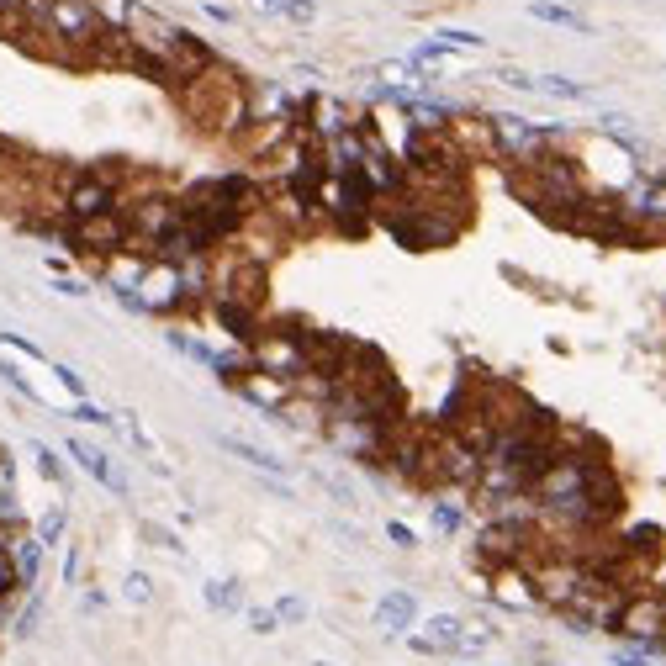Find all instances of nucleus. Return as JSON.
<instances>
[{
	"label": "nucleus",
	"mask_w": 666,
	"mask_h": 666,
	"mask_svg": "<svg viewBox=\"0 0 666 666\" xmlns=\"http://www.w3.org/2000/svg\"><path fill=\"white\" fill-rule=\"evenodd\" d=\"M22 22V0H0V27H16Z\"/></svg>",
	"instance_id": "4c0bfd02"
},
{
	"label": "nucleus",
	"mask_w": 666,
	"mask_h": 666,
	"mask_svg": "<svg viewBox=\"0 0 666 666\" xmlns=\"http://www.w3.org/2000/svg\"><path fill=\"white\" fill-rule=\"evenodd\" d=\"M434 43H439V48H450V53H476L481 43H487V37H476V32H466V27H444Z\"/></svg>",
	"instance_id": "4be33fe9"
},
{
	"label": "nucleus",
	"mask_w": 666,
	"mask_h": 666,
	"mask_svg": "<svg viewBox=\"0 0 666 666\" xmlns=\"http://www.w3.org/2000/svg\"><path fill=\"white\" fill-rule=\"evenodd\" d=\"M207 16H212V22H233V11L217 6V0H207Z\"/></svg>",
	"instance_id": "79ce46f5"
},
{
	"label": "nucleus",
	"mask_w": 666,
	"mask_h": 666,
	"mask_svg": "<svg viewBox=\"0 0 666 666\" xmlns=\"http://www.w3.org/2000/svg\"><path fill=\"white\" fill-rule=\"evenodd\" d=\"M487 577H492V598L503 608H513V614H524V608H545L540 587H534V577H529V566H497V571H487Z\"/></svg>",
	"instance_id": "6e6552de"
},
{
	"label": "nucleus",
	"mask_w": 666,
	"mask_h": 666,
	"mask_svg": "<svg viewBox=\"0 0 666 666\" xmlns=\"http://www.w3.org/2000/svg\"><path fill=\"white\" fill-rule=\"evenodd\" d=\"M69 418H74V423H96V429H111V423H117L111 413H101L96 402H74V407H69Z\"/></svg>",
	"instance_id": "bb28decb"
},
{
	"label": "nucleus",
	"mask_w": 666,
	"mask_h": 666,
	"mask_svg": "<svg viewBox=\"0 0 666 666\" xmlns=\"http://www.w3.org/2000/svg\"><path fill=\"white\" fill-rule=\"evenodd\" d=\"M64 450L80 460V471H85V476H96L106 492H127V481L117 476V466H111V455H106V450H96V444H85V439H64Z\"/></svg>",
	"instance_id": "f8f14e48"
},
{
	"label": "nucleus",
	"mask_w": 666,
	"mask_h": 666,
	"mask_svg": "<svg viewBox=\"0 0 666 666\" xmlns=\"http://www.w3.org/2000/svg\"><path fill=\"white\" fill-rule=\"evenodd\" d=\"M80 566H85V555H80V550H69V561H64V587L80 582Z\"/></svg>",
	"instance_id": "58836bf2"
},
{
	"label": "nucleus",
	"mask_w": 666,
	"mask_h": 666,
	"mask_svg": "<svg viewBox=\"0 0 666 666\" xmlns=\"http://www.w3.org/2000/svg\"><path fill=\"white\" fill-rule=\"evenodd\" d=\"M370 619H376V629L386 640H402V635H413V624H418V598L407 587H392L376 603V614H370Z\"/></svg>",
	"instance_id": "1a4fd4ad"
},
{
	"label": "nucleus",
	"mask_w": 666,
	"mask_h": 666,
	"mask_svg": "<svg viewBox=\"0 0 666 666\" xmlns=\"http://www.w3.org/2000/svg\"><path fill=\"white\" fill-rule=\"evenodd\" d=\"M201 598H207L212 614H238V608H244V587H238L233 577H212L207 587H201Z\"/></svg>",
	"instance_id": "2eb2a0df"
},
{
	"label": "nucleus",
	"mask_w": 666,
	"mask_h": 666,
	"mask_svg": "<svg viewBox=\"0 0 666 666\" xmlns=\"http://www.w3.org/2000/svg\"><path fill=\"white\" fill-rule=\"evenodd\" d=\"M492 122V143H497V159L503 164H529V159H540L550 154V148H561L566 133L561 127H540V122H529V117H487Z\"/></svg>",
	"instance_id": "f03ea898"
},
{
	"label": "nucleus",
	"mask_w": 666,
	"mask_h": 666,
	"mask_svg": "<svg viewBox=\"0 0 666 666\" xmlns=\"http://www.w3.org/2000/svg\"><path fill=\"white\" fill-rule=\"evenodd\" d=\"M143 534H148V540H154L159 550H185V545L175 540V534H170V529H159V524H143Z\"/></svg>",
	"instance_id": "f704fd0d"
},
{
	"label": "nucleus",
	"mask_w": 666,
	"mask_h": 666,
	"mask_svg": "<svg viewBox=\"0 0 666 666\" xmlns=\"http://www.w3.org/2000/svg\"><path fill=\"white\" fill-rule=\"evenodd\" d=\"M32 460H37V471H43V481H59V487H64V460H59V450L32 444Z\"/></svg>",
	"instance_id": "b1692460"
},
{
	"label": "nucleus",
	"mask_w": 666,
	"mask_h": 666,
	"mask_svg": "<svg viewBox=\"0 0 666 666\" xmlns=\"http://www.w3.org/2000/svg\"><path fill=\"white\" fill-rule=\"evenodd\" d=\"M275 619H281V624H302L307 619V603L296 598V592H286V598L275 603Z\"/></svg>",
	"instance_id": "c85d7f7f"
},
{
	"label": "nucleus",
	"mask_w": 666,
	"mask_h": 666,
	"mask_svg": "<svg viewBox=\"0 0 666 666\" xmlns=\"http://www.w3.org/2000/svg\"><path fill=\"white\" fill-rule=\"evenodd\" d=\"M614 666H656V656L640 651V645H619V651H614Z\"/></svg>",
	"instance_id": "7c9ffc66"
},
{
	"label": "nucleus",
	"mask_w": 666,
	"mask_h": 666,
	"mask_svg": "<svg viewBox=\"0 0 666 666\" xmlns=\"http://www.w3.org/2000/svg\"><path fill=\"white\" fill-rule=\"evenodd\" d=\"M185 307V286H180V265H164V259H148L143 281H138V312L148 318H170Z\"/></svg>",
	"instance_id": "423d86ee"
},
{
	"label": "nucleus",
	"mask_w": 666,
	"mask_h": 666,
	"mask_svg": "<svg viewBox=\"0 0 666 666\" xmlns=\"http://www.w3.org/2000/svg\"><path fill=\"white\" fill-rule=\"evenodd\" d=\"M661 619H666V592H624L614 624H608V635H619L624 645H640V651H651L656 635H661Z\"/></svg>",
	"instance_id": "7ed1b4c3"
},
{
	"label": "nucleus",
	"mask_w": 666,
	"mask_h": 666,
	"mask_svg": "<svg viewBox=\"0 0 666 666\" xmlns=\"http://www.w3.org/2000/svg\"><path fill=\"white\" fill-rule=\"evenodd\" d=\"M22 598V582H16V566H11V545H0V603Z\"/></svg>",
	"instance_id": "a878e982"
},
{
	"label": "nucleus",
	"mask_w": 666,
	"mask_h": 666,
	"mask_svg": "<svg viewBox=\"0 0 666 666\" xmlns=\"http://www.w3.org/2000/svg\"><path fill=\"white\" fill-rule=\"evenodd\" d=\"M534 90H545V96H555V101H592V85L566 80V74H545V80H534Z\"/></svg>",
	"instance_id": "a211bd4d"
},
{
	"label": "nucleus",
	"mask_w": 666,
	"mask_h": 666,
	"mask_svg": "<svg viewBox=\"0 0 666 666\" xmlns=\"http://www.w3.org/2000/svg\"><path fill=\"white\" fill-rule=\"evenodd\" d=\"M312 666H333V661H312Z\"/></svg>",
	"instance_id": "37998d69"
},
{
	"label": "nucleus",
	"mask_w": 666,
	"mask_h": 666,
	"mask_svg": "<svg viewBox=\"0 0 666 666\" xmlns=\"http://www.w3.org/2000/svg\"><path fill=\"white\" fill-rule=\"evenodd\" d=\"M122 598L127 603H154V577H148V571H127V577H122Z\"/></svg>",
	"instance_id": "412c9836"
},
{
	"label": "nucleus",
	"mask_w": 666,
	"mask_h": 666,
	"mask_svg": "<svg viewBox=\"0 0 666 666\" xmlns=\"http://www.w3.org/2000/svg\"><path fill=\"white\" fill-rule=\"evenodd\" d=\"M386 540H392L397 550H418V534L402 524V518H392V524H386Z\"/></svg>",
	"instance_id": "2f4dec72"
},
{
	"label": "nucleus",
	"mask_w": 666,
	"mask_h": 666,
	"mask_svg": "<svg viewBox=\"0 0 666 666\" xmlns=\"http://www.w3.org/2000/svg\"><path fill=\"white\" fill-rule=\"evenodd\" d=\"M53 376L64 381V392H69L74 402H90V392H85V376H80V370H74V365H53Z\"/></svg>",
	"instance_id": "cd10ccee"
},
{
	"label": "nucleus",
	"mask_w": 666,
	"mask_h": 666,
	"mask_svg": "<svg viewBox=\"0 0 666 666\" xmlns=\"http://www.w3.org/2000/svg\"><path fill=\"white\" fill-rule=\"evenodd\" d=\"M529 16L534 22H550V27H566V32H587V16L561 6V0H529Z\"/></svg>",
	"instance_id": "4468645a"
},
{
	"label": "nucleus",
	"mask_w": 666,
	"mask_h": 666,
	"mask_svg": "<svg viewBox=\"0 0 666 666\" xmlns=\"http://www.w3.org/2000/svg\"><path fill=\"white\" fill-rule=\"evenodd\" d=\"M0 344H16V355H27V360H43V349L32 339H22V333H0Z\"/></svg>",
	"instance_id": "72a5a7b5"
},
{
	"label": "nucleus",
	"mask_w": 666,
	"mask_h": 666,
	"mask_svg": "<svg viewBox=\"0 0 666 666\" xmlns=\"http://www.w3.org/2000/svg\"><path fill=\"white\" fill-rule=\"evenodd\" d=\"M497 80H503L508 90H534V74H524V69H503Z\"/></svg>",
	"instance_id": "c9c22d12"
},
{
	"label": "nucleus",
	"mask_w": 666,
	"mask_h": 666,
	"mask_svg": "<svg viewBox=\"0 0 666 666\" xmlns=\"http://www.w3.org/2000/svg\"><path fill=\"white\" fill-rule=\"evenodd\" d=\"M307 333L312 328H302V323L259 328L254 344H249V365L265 370V376H275V381H286V386H296L307 376Z\"/></svg>",
	"instance_id": "f257e3e1"
},
{
	"label": "nucleus",
	"mask_w": 666,
	"mask_h": 666,
	"mask_svg": "<svg viewBox=\"0 0 666 666\" xmlns=\"http://www.w3.org/2000/svg\"><path fill=\"white\" fill-rule=\"evenodd\" d=\"M43 545H37L32 540V534H27V540H22V534H16V540H11V566H16V582H22V592H37V577H43Z\"/></svg>",
	"instance_id": "ddd939ff"
},
{
	"label": "nucleus",
	"mask_w": 666,
	"mask_h": 666,
	"mask_svg": "<svg viewBox=\"0 0 666 666\" xmlns=\"http://www.w3.org/2000/svg\"><path fill=\"white\" fill-rule=\"evenodd\" d=\"M233 392L244 397V402H254L259 413H281V407L296 397V386H286V381L265 376V370H244V376L233 381Z\"/></svg>",
	"instance_id": "9d476101"
},
{
	"label": "nucleus",
	"mask_w": 666,
	"mask_h": 666,
	"mask_svg": "<svg viewBox=\"0 0 666 666\" xmlns=\"http://www.w3.org/2000/svg\"><path fill=\"white\" fill-rule=\"evenodd\" d=\"M37 619H43V592H27V603L11 614V629H6V635L32 640V635H37Z\"/></svg>",
	"instance_id": "f3484780"
},
{
	"label": "nucleus",
	"mask_w": 666,
	"mask_h": 666,
	"mask_svg": "<svg viewBox=\"0 0 666 666\" xmlns=\"http://www.w3.org/2000/svg\"><path fill=\"white\" fill-rule=\"evenodd\" d=\"M64 529H69V513H64V508H48L43 518H37V534H32V540L43 545V550H53V545L64 540Z\"/></svg>",
	"instance_id": "6ab92c4d"
},
{
	"label": "nucleus",
	"mask_w": 666,
	"mask_h": 666,
	"mask_svg": "<svg viewBox=\"0 0 666 666\" xmlns=\"http://www.w3.org/2000/svg\"><path fill=\"white\" fill-rule=\"evenodd\" d=\"M164 339H170V349H175V355H185V360H196V365H217V349L212 344H201L196 339V333H185V328H170V333H164Z\"/></svg>",
	"instance_id": "dca6fc26"
},
{
	"label": "nucleus",
	"mask_w": 666,
	"mask_h": 666,
	"mask_svg": "<svg viewBox=\"0 0 666 666\" xmlns=\"http://www.w3.org/2000/svg\"><path fill=\"white\" fill-rule=\"evenodd\" d=\"M249 6H254V11H265V16H281V11H286V0H249Z\"/></svg>",
	"instance_id": "ea45409f"
},
{
	"label": "nucleus",
	"mask_w": 666,
	"mask_h": 666,
	"mask_svg": "<svg viewBox=\"0 0 666 666\" xmlns=\"http://www.w3.org/2000/svg\"><path fill=\"white\" fill-rule=\"evenodd\" d=\"M90 6H96L101 27H117V32H127V22H133V6H138V0H90Z\"/></svg>",
	"instance_id": "aec40b11"
},
{
	"label": "nucleus",
	"mask_w": 666,
	"mask_h": 666,
	"mask_svg": "<svg viewBox=\"0 0 666 666\" xmlns=\"http://www.w3.org/2000/svg\"><path fill=\"white\" fill-rule=\"evenodd\" d=\"M460 635H466V619L460 614H429L423 624H413V635H402V640H407L413 656H455Z\"/></svg>",
	"instance_id": "0eeeda50"
},
{
	"label": "nucleus",
	"mask_w": 666,
	"mask_h": 666,
	"mask_svg": "<svg viewBox=\"0 0 666 666\" xmlns=\"http://www.w3.org/2000/svg\"><path fill=\"white\" fill-rule=\"evenodd\" d=\"M217 444H222V450H228V455H238V460H244L249 471L270 476V481H286V476H291V466H286V460L275 455V450H259V444L238 439V434H217Z\"/></svg>",
	"instance_id": "9b49d317"
},
{
	"label": "nucleus",
	"mask_w": 666,
	"mask_h": 666,
	"mask_svg": "<svg viewBox=\"0 0 666 666\" xmlns=\"http://www.w3.org/2000/svg\"><path fill=\"white\" fill-rule=\"evenodd\" d=\"M614 207H619V217L629 222V228H635V244L640 238H666V180L661 175L635 180Z\"/></svg>",
	"instance_id": "20e7f679"
},
{
	"label": "nucleus",
	"mask_w": 666,
	"mask_h": 666,
	"mask_svg": "<svg viewBox=\"0 0 666 666\" xmlns=\"http://www.w3.org/2000/svg\"><path fill=\"white\" fill-rule=\"evenodd\" d=\"M249 629H254V635H275L281 619H275V608H249Z\"/></svg>",
	"instance_id": "c756f323"
},
{
	"label": "nucleus",
	"mask_w": 666,
	"mask_h": 666,
	"mask_svg": "<svg viewBox=\"0 0 666 666\" xmlns=\"http://www.w3.org/2000/svg\"><path fill=\"white\" fill-rule=\"evenodd\" d=\"M492 640H497V629H492V624H481V629H471V624H466V635H460L455 656H481V651H487Z\"/></svg>",
	"instance_id": "5701e85b"
},
{
	"label": "nucleus",
	"mask_w": 666,
	"mask_h": 666,
	"mask_svg": "<svg viewBox=\"0 0 666 666\" xmlns=\"http://www.w3.org/2000/svg\"><path fill=\"white\" fill-rule=\"evenodd\" d=\"M429 524H434L439 534H460V524H466V513H460L455 503H434V508H429Z\"/></svg>",
	"instance_id": "393cba45"
},
{
	"label": "nucleus",
	"mask_w": 666,
	"mask_h": 666,
	"mask_svg": "<svg viewBox=\"0 0 666 666\" xmlns=\"http://www.w3.org/2000/svg\"><path fill=\"white\" fill-rule=\"evenodd\" d=\"M80 608H85V614H101V608H106V592H85Z\"/></svg>",
	"instance_id": "a19ab883"
},
{
	"label": "nucleus",
	"mask_w": 666,
	"mask_h": 666,
	"mask_svg": "<svg viewBox=\"0 0 666 666\" xmlns=\"http://www.w3.org/2000/svg\"><path fill=\"white\" fill-rule=\"evenodd\" d=\"M53 281H59V296H90V286L74 281V275H53Z\"/></svg>",
	"instance_id": "e433bc0d"
},
{
	"label": "nucleus",
	"mask_w": 666,
	"mask_h": 666,
	"mask_svg": "<svg viewBox=\"0 0 666 666\" xmlns=\"http://www.w3.org/2000/svg\"><path fill=\"white\" fill-rule=\"evenodd\" d=\"M281 16H291V22H302V27H307L312 16H318V6H312V0H286V11H281Z\"/></svg>",
	"instance_id": "473e14b6"
},
{
	"label": "nucleus",
	"mask_w": 666,
	"mask_h": 666,
	"mask_svg": "<svg viewBox=\"0 0 666 666\" xmlns=\"http://www.w3.org/2000/svg\"><path fill=\"white\" fill-rule=\"evenodd\" d=\"M64 238H69L74 254H85V259L101 265L106 254L127 249V217L117 207V212H101V217H85V222H64Z\"/></svg>",
	"instance_id": "39448f33"
}]
</instances>
